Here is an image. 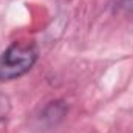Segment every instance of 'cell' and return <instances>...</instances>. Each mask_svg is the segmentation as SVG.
Wrapping results in <instances>:
<instances>
[{"label": "cell", "instance_id": "2", "mask_svg": "<svg viewBox=\"0 0 133 133\" xmlns=\"http://www.w3.org/2000/svg\"><path fill=\"white\" fill-rule=\"evenodd\" d=\"M66 111H68V105L65 104V101L62 99L50 101L37 113L36 121H34L36 127L40 129V130H50V129L57 127L66 116Z\"/></svg>", "mask_w": 133, "mask_h": 133}, {"label": "cell", "instance_id": "3", "mask_svg": "<svg viewBox=\"0 0 133 133\" xmlns=\"http://www.w3.org/2000/svg\"><path fill=\"white\" fill-rule=\"evenodd\" d=\"M116 6L119 9L133 12V0H116Z\"/></svg>", "mask_w": 133, "mask_h": 133}, {"label": "cell", "instance_id": "1", "mask_svg": "<svg viewBox=\"0 0 133 133\" xmlns=\"http://www.w3.org/2000/svg\"><path fill=\"white\" fill-rule=\"evenodd\" d=\"M39 59V50L31 42H14L0 54V82H9L26 74Z\"/></svg>", "mask_w": 133, "mask_h": 133}]
</instances>
